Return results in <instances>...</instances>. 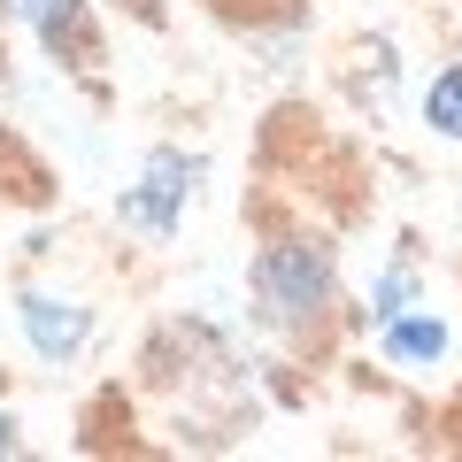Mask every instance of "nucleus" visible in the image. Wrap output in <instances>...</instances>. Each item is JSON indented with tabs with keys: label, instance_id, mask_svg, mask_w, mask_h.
<instances>
[{
	"label": "nucleus",
	"instance_id": "1",
	"mask_svg": "<svg viewBox=\"0 0 462 462\" xmlns=\"http://www.w3.org/2000/svg\"><path fill=\"white\" fill-rule=\"evenodd\" d=\"M254 293H263V309L278 316V324H309L331 300V254L316 247V239H278V247H263V263H254Z\"/></svg>",
	"mask_w": 462,
	"mask_h": 462
},
{
	"label": "nucleus",
	"instance_id": "2",
	"mask_svg": "<svg viewBox=\"0 0 462 462\" xmlns=\"http://www.w3.org/2000/svg\"><path fill=\"white\" fill-rule=\"evenodd\" d=\"M193 178H200L193 154L162 147V154L147 162V178H139V193H124V224H139V231H154V239H162V231L178 224V208H185V193H193Z\"/></svg>",
	"mask_w": 462,
	"mask_h": 462
},
{
	"label": "nucleus",
	"instance_id": "3",
	"mask_svg": "<svg viewBox=\"0 0 462 462\" xmlns=\"http://www.w3.org/2000/svg\"><path fill=\"white\" fill-rule=\"evenodd\" d=\"M23 23H32L39 39H47L54 54H78V62H93V23H85V0H8Z\"/></svg>",
	"mask_w": 462,
	"mask_h": 462
},
{
	"label": "nucleus",
	"instance_id": "4",
	"mask_svg": "<svg viewBox=\"0 0 462 462\" xmlns=\"http://www.w3.org/2000/svg\"><path fill=\"white\" fill-rule=\"evenodd\" d=\"M23 331H32V346L47 355V363H62V355H78V346H85V309H78V300L23 293Z\"/></svg>",
	"mask_w": 462,
	"mask_h": 462
},
{
	"label": "nucleus",
	"instance_id": "5",
	"mask_svg": "<svg viewBox=\"0 0 462 462\" xmlns=\"http://www.w3.org/2000/svg\"><path fill=\"white\" fill-rule=\"evenodd\" d=\"M385 355H393V363H439L447 324L439 316H385Z\"/></svg>",
	"mask_w": 462,
	"mask_h": 462
},
{
	"label": "nucleus",
	"instance_id": "6",
	"mask_svg": "<svg viewBox=\"0 0 462 462\" xmlns=\"http://www.w3.org/2000/svg\"><path fill=\"white\" fill-rule=\"evenodd\" d=\"M424 124H431L439 139H462V62L431 78V93H424Z\"/></svg>",
	"mask_w": 462,
	"mask_h": 462
},
{
	"label": "nucleus",
	"instance_id": "7",
	"mask_svg": "<svg viewBox=\"0 0 462 462\" xmlns=\"http://www.w3.org/2000/svg\"><path fill=\"white\" fill-rule=\"evenodd\" d=\"M0 455H16V424L8 416H0Z\"/></svg>",
	"mask_w": 462,
	"mask_h": 462
}]
</instances>
